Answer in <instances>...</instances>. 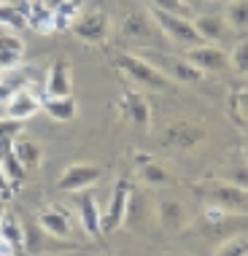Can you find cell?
Instances as JSON below:
<instances>
[{"label": "cell", "mask_w": 248, "mask_h": 256, "mask_svg": "<svg viewBox=\"0 0 248 256\" xmlns=\"http://www.w3.org/2000/svg\"><path fill=\"white\" fill-rule=\"evenodd\" d=\"M197 194L205 200V205H216L222 210L248 216V192L235 186V184H230V181H224V178L197 184Z\"/></svg>", "instance_id": "cell-2"}, {"label": "cell", "mask_w": 248, "mask_h": 256, "mask_svg": "<svg viewBox=\"0 0 248 256\" xmlns=\"http://www.w3.org/2000/svg\"><path fill=\"white\" fill-rule=\"evenodd\" d=\"M38 110H40V100L30 92V89H16L8 98V102H6V116H8V119H16V122L32 119Z\"/></svg>", "instance_id": "cell-18"}, {"label": "cell", "mask_w": 248, "mask_h": 256, "mask_svg": "<svg viewBox=\"0 0 248 256\" xmlns=\"http://www.w3.org/2000/svg\"><path fill=\"white\" fill-rule=\"evenodd\" d=\"M76 205H78V216H81V226L89 238H100V208H98V200L89 192H76Z\"/></svg>", "instance_id": "cell-19"}, {"label": "cell", "mask_w": 248, "mask_h": 256, "mask_svg": "<svg viewBox=\"0 0 248 256\" xmlns=\"http://www.w3.org/2000/svg\"><path fill=\"white\" fill-rule=\"evenodd\" d=\"M151 8H160L168 14H181V16H189V8L181 3V0H148Z\"/></svg>", "instance_id": "cell-33"}, {"label": "cell", "mask_w": 248, "mask_h": 256, "mask_svg": "<svg viewBox=\"0 0 248 256\" xmlns=\"http://www.w3.org/2000/svg\"><path fill=\"white\" fill-rule=\"evenodd\" d=\"M205 140V127L189 119L170 122L162 130V146L170 151H194Z\"/></svg>", "instance_id": "cell-7"}, {"label": "cell", "mask_w": 248, "mask_h": 256, "mask_svg": "<svg viewBox=\"0 0 248 256\" xmlns=\"http://www.w3.org/2000/svg\"><path fill=\"white\" fill-rule=\"evenodd\" d=\"M22 124L24 122H16V119H0V168H3L11 184H19L24 178L22 164L14 156V140L22 132Z\"/></svg>", "instance_id": "cell-8"}, {"label": "cell", "mask_w": 248, "mask_h": 256, "mask_svg": "<svg viewBox=\"0 0 248 256\" xmlns=\"http://www.w3.org/2000/svg\"><path fill=\"white\" fill-rule=\"evenodd\" d=\"M0 52H11V54H24V44L19 36H14L8 30H0Z\"/></svg>", "instance_id": "cell-32"}, {"label": "cell", "mask_w": 248, "mask_h": 256, "mask_svg": "<svg viewBox=\"0 0 248 256\" xmlns=\"http://www.w3.org/2000/svg\"><path fill=\"white\" fill-rule=\"evenodd\" d=\"M81 16V0H65L54 6V30H70V24Z\"/></svg>", "instance_id": "cell-27"}, {"label": "cell", "mask_w": 248, "mask_h": 256, "mask_svg": "<svg viewBox=\"0 0 248 256\" xmlns=\"http://www.w3.org/2000/svg\"><path fill=\"white\" fill-rule=\"evenodd\" d=\"M0 194H3L6 200H8V197L14 194V184L8 181V176L3 172V168H0Z\"/></svg>", "instance_id": "cell-35"}, {"label": "cell", "mask_w": 248, "mask_h": 256, "mask_svg": "<svg viewBox=\"0 0 248 256\" xmlns=\"http://www.w3.org/2000/svg\"><path fill=\"white\" fill-rule=\"evenodd\" d=\"M151 19L160 27V32H164L173 44L184 46V49H194V46H202L205 40L200 38L194 22L189 16H181V14H168L160 8H151Z\"/></svg>", "instance_id": "cell-3"}, {"label": "cell", "mask_w": 248, "mask_h": 256, "mask_svg": "<svg viewBox=\"0 0 248 256\" xmlns=\"http://www.w3.org/2000/svg\"><path fill=\"white\" fill-rule=\"evenodd\" d=\"M46 92L52 98H65L73 94V73H70V60L60 57L52 62L49 76H46Z\"/></svg>", "instance_id": "cell-17"}, {"label": "cell", "mask_w": 248, "mask_h": 256, "mask_svg": "<svg viewBox=\"0 0 248 256\" xmlns=\"http://www.w3.org/2000/svg\"><path fill=\"white\" fill-rule=\"evenodd\" d=\"M200 32V38L205 40V44H222V40H230L232 38V27L226 24L224 16H218V14H202V16L192 19Z\"/></svg>", "instance_id": "cell-16"}, {"label": "cell", "mask_w": 248, "mask_h": 256, "mask_svg": "<svg viewBox=\"0 0 248 256\" xmlns=\"http://www.w3.org/2000/svg\"><path fill=\"white\" fill-rule=\"evenodd\" d=\"M230 65H232V70H235V73L248 76V40L238 44L235 49L230 52Z\"/></svg>", "instance_id": "cell-31"}, {"label": "cell", "mask_w": 248, "mask_h": 256, "mask_svg": "<svg viewBox=\"0 0 248 256\" xmlns=\"http://www.w3.org/2000/svg\"><path fill=\"white\" fill-rule=\"evenodd\" d=\"M119 108H122L124 119H130L135 127H140L143 132L151 130V106H148V100H146L143 92L127 89V92L122 94V100H119Z\"/></svg>", "instance_id": "cell-13"}, {"label": "cell", "mask_w": 248, "mask_h": 256, "mask_svg": "<svg viewBox=\"0 0 248 256\" xmlns=\"http://www.w3.org/2000/svg\"><path fill=\"white\" fill-rule=\"evenodd\" d=\"M46 6H49V8H54V6H60V3H65V0H44Z\"/></svg>", "instance_id": "cell-39"}, {"label": "cell", "mask_w": 248, "mask_h": 256, "mask_svg": "<svg viewBox=\"0 0 248 256\" xmlns=\"http://www.w3.org/2000/svg\"><path fill=\"white\" fill-rule=\"evenodd\" d=\"M186 60L194 68H200L202 73H222L224 68H230V54L224 49H218V46H210V44L186 49Z\"/></svg>", "instance_id": "cell-12"}, {"label": "cell", "mask_w": 248, "mask_h": 256, "mask_svg": "<svg viewBox=\"0 0 248 256\" xmlns=\"http://www.w3.org/2000/svg\"><path fill=\"white\" fill-rule=\"evenodd\" d=\"M14 156L22 164L24 172L40 168V162H44V151H40V146L36 140H30V138H16V140H14Z\"/></svg>", "instance_id": "cell-21"}, {"label": "cell", "mask_w": 248, "mask_h": 256, "mask_svg": "<svg viewBox=\"0 0 248 256\" xmlns=\"http://www.w3.org/2000/svg\"><path fill=\"white\" fill-rule=\"evenodd\" d=\"M100 178H102V170L98 168V164L76 162V164H70V168L62 170V176L57 178V189L76 194V192H84V189H89L92 184H98Z\"/></svg>", "instance_id": "cell-11"}, {"label": "cell", "mask_w": 248, "mask_h": 256, "mask_svg": "<svg viewBox=\"0 0 248 256\" xmlns=\"http://www.w3.org/2000/svg\"><path fill=\"white\" fill-rule=\"evenodd\" d=\"M164 256H173V254H164Z\"/></svg>", "instance_id": "cell-43"}, {"label": "cell", "mask_w": 248, "mask_h": 256, "mask_svg": "<svg viewBox=\"0 0 248 256\" xmlns=\"http://www.w3.org/2000/svg\"><path fill=\"white\" fill-rule=\"evenodd\" d=\"M181 3H184V6H186V8H194V6H197V3H200V0H181Z\"/></svg>", "instance_id": "cell-38"}, {"label": "cell", "mask_w": 248, "mask_h": 256, "mask_svg": "<svg viewBox=\"0 0 248 256\" xmlns=\"http://www.w3.org/2000/svg\"><path fill=\"white\" fill-rule=\"evenodd\" d=\"M100 256H114V254H108V251H106V254H100Z\"/></svg>", "instance_id": "cell-42"}, {"label": "cell", "mask_w": 248, "mask_h": 256, "mask_svg": "<svg viewBox=\"0 0 248 256\" xmlns=\"http://www.w3.org/2000/svg\"><path fill=\"white\" fill-rule=\"evenodd\" d=\"M135 159H138V176H140L146 184H151V186H170L173 184L170 172L164 170L162 164H156L154 159H146L140 154H135Z\"/></svg>", "instance_id": "cell-24"}, {"label": "cell", "mask_w": 248, "mask_h": 256, "mask_svg": "<svg viewBox=\"0 0 248 256\" xmlns=\"http://www.w3.org/2000/svg\"><path fill=\"white\" fill-rule=\"evenodd\" d=\"M116 65H119V70L140 89H154V92H176L178 89V84L173 78H168L156 65H151L148 60L138 57L132 52H119L116 54Z\"/></svg>", "instance_id": "cell-1"}, {"label": "cell", "mask_w": 248, "mask_h": 256, "mask_svg": "<svg viewBox=\"0 0 248 256\" xmlns=\"http://www.w3.org/2000/svg\"><path fill=\"white\" fill-rule=\"evenodd\" d=\"M160 27L154 24L151 14H143V11H135V14H127L122 19V36L127 40H135V44H151L154 32Z\"/></svg>", "instance_id": "cell-15"}, {"label": "cell", "mask_w": 248, "mask_h": 256, "mask_svg": "<svg viewBox=\"0 0 248 256\" xmlns=\"http://www.w3.org/2000/svg\"><path fill=\"white\" fill-rule=\"evenodd\" d=\"M246 254H248V240L243 234H235V238H230L226 243L218 246L213 256H246Z\"/></svg>", "instance_id": "cell-29"}, {"label": "cell", "mask_w": 248, "mask_h": 256, "mask_svg": "<svg viewBox=\"0 0 248 256\" xmlns=\"http://www.w3.org/2000/svg\"><path fill=\"white\" fill-rule=\"evenodd\" d=\"M224 19L235 32H246L248 30V0H232V3L226 6Z\"/></svg>", "instance_id": "cell-28"}, {"label": "cell", "mask_w": 248, "mask_h": 256, "mask_svg": "<svg viewBox=\"0 0 248 256\" xmlns=\"http://www.w3.org/2000/svg\"><path fill=\"white\" fill-rule=\"evenodd\" d=\"M246 256H248V254H246Z\"/></svg>", "instance_id": "cell-44"}, {"label": "cell", "mask_w": 248, "mask_h": 256, "mask_svg": "<svg viewBox=\"0 0 248 256\" xmlns=\"http://www.w3.org/2000/svg\"><path fill=\"white\" fill-rule=\"evenodd\" d=\"M22 248L30 256H49V254H57V251H73L78 248L70 240H60L49 234L44 226L38 224V218H30V221H22Z\"/></svg>", "instance_id": "cell-5"}, {"label": "cell", "mask_w": 248, "mask_h": 256, "mask_svg": "<svg viewBox=\"0 0 248 256\" xmlns=\"http://www.w3.org/2000/svg\"><path fill=\"white\" fill-rule=\"evenodd\" d=\"M235 110L243 119H248V89H243V92L235 94Z\"/></svg>", "instance_id": "cell-34"}, {"label": "cell", "mask_w": 248, "mask_h": 256, "mask_svg": "<svg viewBox=\"0 0 248 256\" xmlns=\"http://www.w3.org/2000/svg\"><path fill=\"white\" fill-rule=\"evenodd\" d=\"M130 192H132V186H130L127 178H116L114 184V192H111V202H108V210L100 216V232L108 234L114 230H119L122 221H124V210H127V200H130Z\"/></svg>", "instance_id": "cell-10"}, {"label": "cell", "mask_w": 248, "mask_h": 256, "mask_svg": "<svg viewBox=\"0 0 248 256\" xmlns=\"http://www.w3.org/2000/svg\"><path fill=\"white\" fill-rule=\"evenodd\" d=\"M27 27L38 32H54V8H49L44 0L27 3Z\"/></svg>", "instance_id": "cell-23"}, {"label": "cell", "mask_w": 248, "mask_h": 256, "mask_svg": "<svg viewBox=\"0 0 248 256\" xmlns=\"http://www.w3.org/2000/svg\"><path fill=\"white\" fill-rule=\"evenodd\" d=\"M36 218L46 232L54 234V238H60V240L70 238V218H68V213H62L60 208H49V210L38 213Z\"/></svg>", "instance_id": "cell-22"}, {"label": "cell", "mask_w": 248, "mask_h": 256, "mask_svg": "<svg viewBox=\"0 0 248 256\" xmlns=\"http://www.w3.org/2000/svg\"><path fill=\"white\" fill-rule=\"evenodd\" d=\"M222 176H224V181H230V184H235V186H240V189L248 192V162L230 164V168H226Z\"/></svg>", "instance_id": "cell-30"}, {"label": "cell", "mask_w": 248, "mask_h": 256, "mask_svg": "<svg viewBox=\"0 0 248 256\" xmlns=\"http://www.w3.org/2000/svg\"><path fill=\"white\" fill-rule=\"evenodd\" d=\"M70 32L76 38L86 40V44H102L106 36H108V16L100 14V11L81 14V16L70 24Z\"/></svg>", "instance_id": "cell-14"}, {"label": "cell", "mask_w": 248, "mask_h": 256, "mask_svg": "<svg viewBox=\"0 0 248 256\" xmlns=\"http://www.w3.org/2000/svg\"><path fill=\"white\" fill-rule=\"evenodd\" d=\"M0 256H14V248H11L8 243H6V240L0 243Z\"/></svg>", "instance_id": "cell-37"}, {"label": "cell", "mask_w": 248, "mask_h": 256, "mask_svg": "<svg viewBox=\"0 0 248 256\" xmlns=\"http://www.w3.org/2000/svg\"><path fill=\"white\" fill-rule=\"evenodd\" d=\"M243 156H246V162H248V132H246V143H243Z\"/></svg>", "instance_id": "cell-40"}, {"label": "cell", "mask_w": 248, "mask_h": 256, "mask_svg": "<svg viewBox=\"0 0 248 256\" xmlns=\"http://www.w3.org/2000/svg\"><path fill=\"white\" fill-rule=\"evenodd\" d=\"M200 221H202V232L208 234L210 240H230V238H235L238 232L248 230V216L222 210V208H216V205H205Z\"/></svg>", "instance_id": "cell-4"}, {"label": "cell", "mask_w": 248, "mask_h": 256, "mask_svg": "<svg viewBox=\"0 0 248 256\" xmlns=\"http://www.w3.org/2000/svg\"><path fill=\"white\" fill-rule=\"evenodd\" d=\"M154 208H156V224H160L164 232H184L186 226L192 224V216H189V210H186V205L181 200L170 197V194L156 197Z\"/></svg>", "instance_id": "cell-9"}, {"label": "cell", "mask_w": 248, "mask_h": 256, "mask_svg": "<svg viewBox=\"0 0 248 256\" xmlns=\"http://www.w3.org/2000/svg\"><path fill=\"white\" fill-rule=\"evenodd\" d=\"M44 108H46V114L52 116V119H57V122H70L76 119V100H73V94H65V98H46L44 100Z\"/></svg>", "instance_id": "cell-26"}, {"label": "cell", "mask_w": 248, "mask_h": 256, "mask_svg": "<svg viewBox=\"0 0 248 256\" xmlns=\"http://www.w3.org/2000/svg\"><path fill=\"white\" fill-rule=\"evenodd\" d=\"M122 226H127V230L135 232V234H148L156 226V208L143 192H138V189L130 192Z\"/></svg>", "instance_id": "cell-6"}, {"label": "cell", "mask_w": 248, "mask_h": 256, "mask_svg": "<svg viewBox=\"0 0 248 256\" xmlns=\"http://www.w3.org/2000/svg\"><path fill=\"white\" fill-rule=\"evenodd\" d=\"M160 70L168 76V78H173L176 84H200L202 81V70L194 68L189 60H162V65H156Z\"/></svg>", "instance_id": "cell-20"}, {"label": "cell", "mask_w": 248, "mask_h": 256, "mask_svg": "<svg viewBox=\"0 0 248 256\" xmlns=\"http://www.w3.org/2000/svg\"><path fill=\"white\" fill-rule=\"evenodd\" d=\"M49 256H84L81 248H73V251H57V254H49Z\"/></svg>", "instance_id": "cell-36"}, {"label": "cell", "mask_w": 248, "mask_h": 256, "mask_svg": "<svg viewBox=\"0 0 248 256\" xmlns=\"http://www.w3.org/2000/svg\"><path fill=\"white\" fill-rule=\"evenodd\" d=\"M3 210H6V202H3V200H0V216H3Z\"/></svg>", "instance_id": "cell-41"}, {"label": "cell", "mask_w": 248, "mask_h": 256, "mask_svg": "<svg viewBox=\"0 0 248 256\" xmlns=\"http://www.w3.org/2000/svg\"><path fill=\"white\" fill-rule=\"evenodd\" d=\"M0 238L11 248H22V218L14 210H3V216H0Z\"/></svg>", "instance_id": "cell-25"}]
</instances>
